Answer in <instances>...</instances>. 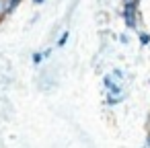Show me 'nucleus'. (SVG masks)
<instances>
[{"label":"nucleus","mask_w":150,"mask_h":148,"mask_svg":"<svg viewBox=\"0 0 150 148\" xmlns=\"http://www.w3.org/2000/svg\"><path fill=\"white\" fill-rule=\"evenodd\" d=\"M140 0H121V17H123V23L129 31H136L138 29V23H140Z\"/></svg>","instance_id":"f257e3e1"},{"label":"nucleus","mask_w":150,"mask_h":148,"mask_svg":"<svg viewBox=\"0 0 150 148\" xmlns=\"http://www.w3.org/2000/svg\"><path fill=\"white\" fill-rule=\"evenodd\" d=\"M21 2H23V0H4V11H2V15H0V21L6 19V17H11L21 6Z\"/></svg>","instance_id":"f03ea898"},{"label":"nucleus","mask_w":150,"mask_h":148,"mask_svg":"<svg viewBox=\"0 0 150 148\" xmlns=\"http://www.w3.org/2000/svg\"><path fill=\"white\" fill-rule=\"evenodd\" d=\"M123 99H125V95H119V97H113V95H107V97H105V105H109V107H113V105H119V103H123Z\"/></svg>","instance_id":"7ed1b4c3"},{"label":"nucleus","mask_w":150,"mask_h":148,"mask_svg":"<svg viewBox=\"0 0 150 148\" xmlns=\"http://www.w3.org/2000/svg\"><path fill=\"white\" fill-rule=\"evenodd\" d=\"M43 60H45V56H43V52H39V50L31 54V64H33V66H41Z\"/></svg>","instance_id":"20e7f679"},{"label":"nucleus","mask_w":150,"mask_h":148,"mask_svg":"<svg viewBox=\"0 0 150 148\" xmlns=\"http://www.w3.org/2000/svg\"><path fill=\"white\" fill-rule=\"evenodd\" d=\"M138 41H140L142 47L150 45V33H148V31H138Z\"/></svg>","instance_id":"39448f33"},{"label":"nucleus","mask_w":150,"mask_h":148,"mask_svg":"<svg viewBox=\"0 0 150 148\" xmlns=\"http://www.w3.org/2000/svg\"><path fill=\"white\" fill-rule=\"evenodd\" d=\"M68 39H70V31L64 29V31L60 33V37H58V47H64V45L68 43Z\"/></svg>","instance_id":"423d86ee"},{"label":"nucleus","mask_w":150,"mask_h":148,"mask_svg":"<svg viewBox=\"0 0 150 148\" xmlns=\"http://www.w3.org/2000/svg\"><path fill=\"white\" fill-rule=\"evenodd\" d=\"M117 82H119V80H115L111 74H105V76H103V86H105V91H109V89H111L113 84H117Z\"/></svg>","instance_id":"0eeeda50"},{"label":"nucleus","mask_w":150,"mask_h":148,"mask_svg":"<svg viewBox=\"0 0 150 148\" xmlns=\"http://www.w3.org/2000/svg\"><path fill=\"white\" fill-rule=\"evenodd\" d=\"M109 74H111L115 80H119V82H121V78H123V70H121V68H113Z\"/></svg>","instance_id":"6e6552de"},{"label":"nucleus","mask_w":150,"mask_h":148,"mask_svg":"<svg viewBox=\"0 0 150 148\" xmlns=\"http://www.w3.org/2000/svg\"><path fill=\"white\" fill-rule=\"evenodd\" d=\"M117 39H119V43H123V45H127V43H129V35H127V33H119V37H117Z\"/></svg>","instance_id":"1a4fd4ad"},{"label":"nucleus","mask_w":150,"mask_h":148,"mask_svg":"<svg viewBox=\"0 0 150 148\" xmlns=\"http://www.w3.org/2000/svg\"><path fill=\"white\" fill-rule=\"evenodd\" d=\"M144 146H146V148H150V130L146 132V140H144Z\"/></svg>","instance_id":"9d476101"},{"label":"nucleus","mask_w":150,"mask_h":148,"mask_svg":"<svg viewBox=\"0 0 150 148\" xmlns=\"http://www.w3.org/2000/svg\"><path fill=\"white\" fill-rule=\"evenodd\" d=\"M31 2H33V4H37V6H39V4H43V2H45V0H31Z\"/></svg>","instance_id":"9b49d317"},{"label":"nucleus","mask_w":150,"mask_h":148,"mask_svg":"<svg viewBox=\"0 0 150 148\" xmlns=\"http://www.w3.org/2000/svg\"><path fill=\"white\" fill-rule=\"evenodd\" d=\"M2 11H4V0H0V15H2Z\"/></svg>","instance_id":"f8f14e48"},{"label":"nucleus","mask_w":150,"mask_h":148,"mask_svg":"<svg viewBox=\"0 0 150 148\" xmlns=\"http://www.w3.org/2000/svg\"><path fill=\"white\" fill-rule=\"evenodd\" d=\"M0 23H2V21H0Z\"/></svg>","instance_id":"ddd939ff"}]
</instances>
